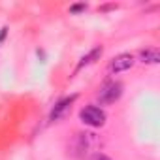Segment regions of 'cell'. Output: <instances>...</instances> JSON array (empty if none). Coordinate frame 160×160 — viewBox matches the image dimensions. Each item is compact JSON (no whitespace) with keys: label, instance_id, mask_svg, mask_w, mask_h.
<instances>
[{"label":"cell","instance_id":"obj_7","mask_svg":"<svg viewBox=\"0 0 160 160\" xmlns=\"http://www.w3.org/2000/svg\"><path fill=\"white\" fill-rule=\"evenodd\" d=\"M85 10H87V4H85V2L70 6V13H79V12H85Z\"/></svg>","mask_w":160,"mask_h":160},{"label":"cell","instance_id":"obj_2","mask_svg":"<svg viewBox=\"0 0 160 160\" xmlns=\"http://www.w3.org/2000/svg\"><path fill=\"white\" fill-rule=\"evenodd\" d=\"M121 94H122V85H121L119 81H108V83H104V87L100 89L98 100H100L102 104H113V102H117V100L121 98Z\"/></svg>","mask_w":160,"mask_h":160},{"label":"cell","instance_id":"obj_8","mask_svg":"<svg viewBox=\"0 0 160 160\" xmlns=\"http://www.w3.org/2000/svg\"><path fill=\"white\" fill-rule=\"evenodd\" d=\"M91 160H111L108 154H104V152H94L92 156H91Z\"/></svg>","mask_w":160,"mask_h":160},{"label":"cell","instance_id":"obj_4","mask_svg":"<svg viewBox=\"0 0 160 160\" xmlns=\"http://www.w3.org/2000/svg\"><path fill=\"white\" fill-rule=\"evenodd\" d=\"M75 100H77V94H73V96H70V98L60 100V102L53 108V111H51V117H49V119H51V121H58V119H60V117L70 109V108H72V104H73Z\"/></svg>","mask_w":160,"mask_h":160},{"label":"cell","instance_id":"obj_1","mask_svg":"<svg viewBox=\"0 0 160 160\" xmlns=\"http://www.w3.org/2000/svg\"><path fill=\"white\" fill-rule=\"evenodd\" d=\"M79 119H81L87 126H92V128H100L106 124V111L96 108V106H87L79 111Z\"/></svg>","mask_w":160,"mask_h":160},{"label":"cell","instance_id":"obj_6","mask_svg":"<svg viewBox=\"0 0 160 160\" xmlns=\"http://www.w3.org/2000/svg\"><path fill=\"white\" fill-rule=\"evenodd\" d=\"M102 53H104V49H102V45H98V47H94V49H92V51H91V53H89L87 57H83V58H81V62H79V64H77V70H81L83 66H87V64H91V62H94L96 58H100V57H102Z\"/></svg>","mask_w":160,"mask_h":160},{"label":"cell","instance_id":"obj_3","mask_svg":"<svg viewBox=\"0 0 160 160\" xmlns=\"http://www.w3.org/2000/svg\"><path fill=\"white\" fill-rule=\"evenodd\" d=\"M134 66V57L132 55H119L115 57L111 62H109V72L111 73H121V72H126Z\"/></svg>","mask_w":160,"mask_h":160},{"label":"cell","instance_id":"obj_5","mask_svg":"<svg viewBox=\"0 0 160 160\" xmlns=\"http://www.w3.org/2000/svg\"><path fill=\"white\" fill-rule=\"evenodd\" d=\"M139 60L145 62V64H158V62H160V53H158V49H154V47L141 49V51H139Z\"/></svg>","mask_w":160,"mask_h":160},{"label":"cell","instance_id":"obj_9","mask_svg":"<svg viewBox=\"0 0 160 160\" xmlns=\"http://www.w3.org/2000/svg\"><path fill=\"white\" fill-rule=\"evenodd\" d=\"M6 34H8V27H2V28H0V43L6 40Z\"/></svg>","mask_w":160,"mask_h":160}]
</instances>
